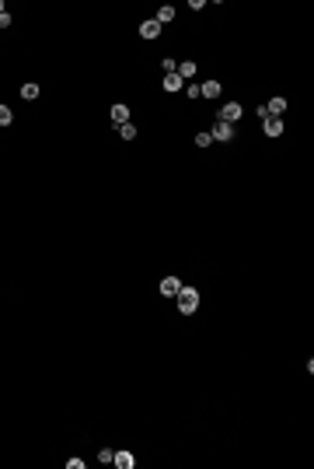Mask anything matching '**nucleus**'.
I'll return each mask as SVG.
<instances>
[{
  "label": "nucleus",
  "mask_w": 314,
  "mask_h": 469,
  "mask_svg": "<svg viewBox=\"0 0 314 469\" xmlns=\"http://www.w3.org/2000/svg\"><path fill=\"white\" fill-rule=\"evenodd\" d=\"M175 298H178V308L185 312V315H192V312L199 308V291H195V287H182Z\"/></svg>",
  "instance_id": "obj_1"
},
{
  "label": "nucleus",
  "mask_w": 314,
  "mask_h": 469,
  "mask_svg": "<svg viewBox=\"0 0 314 469\" xmlns=\"http://www.w3.org/2000/svg\"><path fill=\"white\" fill-rule=\"evenodd\" d=\"M241 112H245V109H241L238 102H227V105L220 109V116H217V119H223V123H230V126H234V123L241 119Z\"/></svg>",
  "instance_id": "obj_2"
},
{
  "label": "nucleus",
  "mask_w": 314,
  "mask_h": 469,
  "mask_svg": "<svg viewBox=\"0 0 314 469\" xmlns=\"http://www.w3.org/2000/svg\"><path fill=\"white\" fill-rule=\"evenodd\" d=\"M210 137L227 144V140H234V126H230V123H223V119H217V126H213V133H210Z\"/></svg>",
  "instance_id": "obj_3"
},
{
  "label": "nucleus",
  "mask_w": 314,
  "mask_h": 469,
  "mask_svg": "<svg viewBox=\"0 0 314 469\" xmlns=\"http://www.w3.org/2000/svg\"><path fill=\"white\" fill-rule=\"evenodd\" d=\"M265 112L272 116V119H283V112H286V98H280V95H276V98L265 105Z\"/></svg>",
  "instance_id": "obj_4"
},
{
  "label": "nucleus",
  "mask_w": 314,
  "mask_h": 469,
  "mask_svg": "<svg viewBox=\"0 0 314 469\" xmlns=\"http://www.w3.org/2000/svg\"><path fill=\"white\" fill-rule=\"evenodd\" d=\"M178 291H182V280H178V277H164V280H161V294H164V298H175Z\"/></svg>",
  "instance_id": "obj_5"
},
{
  "label": "nucleus",
  "mask_w": 314,
  "mask_h": 469,
  "mask_svg": "<svg viewBox=\"0 0 314 469\" xmlns=\"http://www.w3.org/2000/svg\"><path fill=\"white\" fill-rule=\"evenodd\" d=\"M161 84H164V91H182V88H185V81H182L175 70H171V74H164V81H161Z\"/></svg>",
  "instance_id": "obj_6"
},
{
  "label": "nucleus",
  "mask_w": 314,
  "mask_h": 469,
  "mask_svg": "<svg viewBox=\"0 0 314 469\" xmlns=\"http://www.w3.org/2000/svg\"><path fill=\"white\" fill-rule=\"evenodd\" d=\"M119 469H133L136 466V459H133V452H115V459H112Z\"/></svg>",
  "instance_id": "obj_7"
},
{
  "label": "nucleus",
  "mask_w": 314,
  "mask_h": 469,
  "mask_svg": "<svg viewBox=\"0 0 314 469\" xmlns=\"http://www.w3.org/2000/svg\"><path fill=\"white\" fill-rule=\"evenodd\" d=\"M140 35H143V39H157V35H161V25L150 18V21H143V25H140Z\"/></svg>",
  "instance_id": "obj_8"
},
{
  "label": "nucleus",
  "mask_w": 314,
  "mask_h": 469,
  "mask_svg": "<svg viewBox=\"0 0 314 469\" xmlns=\"http://www.w3.org/2000/svg\"><path fill=\"white\" fill-rule=\"evenodd\" d=\"M178 77H182V81H192V77H195V60H185V63H178V70H175Z\"/></svg>",
  "instance_id": "obj_9"
},
{
  "label": "nucleus",
  "mask_w": 314,
  "mask_h": 469,
  "mask_svg": "<svg viewBox=\"0 0 314 469\" xmlns=\"http://www.w3.org/2000/svg\"><path fill=\"white\" fill-rule=\"evenodd\" d=\"M112 123H119V126L129 123V109L126 105H112Z\"/></svg>",
  "instance_id": "obj_10"
},
{
  "label": "nucleus",
  "mask_w": 314,
  "mask_h": 469,
  "mask_svg": "<svg viewBox=\"0 0 314 469\" xmlns=\"http://www.w3.org/2000/svg\"><path fill=\"white\" fill-rule=\"evenodd\" d=\"M217 95H220V84H217V81L199 84V98H217Z\"/></svg>",
  "instance_id": "obj_11"
},
{
  "label": "nucleus",
  "mask_w": 314,
  "mask_h": 469,
  "mask_svg": "<svg viewBox=\"0 0 314 469\" xmlns=\"http://www.w3.org/2000/svg\"><path fill=\"white\" fill-rule=\"evenodd\" d=\"M283 133V119H272V116H269V119H265V137H280Z\"/></svg>",
  "instance_id": "obj_12"
},
{
  "label": "nucleus",
  "mask_w": 314,
  "mask_h": 469,
  "mask_svg": "<svg viewBox=\"0 0 314 469\" xmlns=\"http://www.w3.org/2000/svg\"><path fill=\"white\" fill-rule=\"evenodd\" d=\"M171 18H175V7L168 4V7H161V11H157V18H154V21H157V25H168Z\"/></svg>",
  "instance_id": "obj_13"
},
{
  "label": "nucleus",
  "mask_w": 314,
  "mask_h": 469,
  "mask_svg": "<svg viewBox=\"0 0 314 469\" xmlns=\"http://www.w3.org/2000/svg\"><path fill=\"white\" fill-rule=\"evenodd\" d=\"M21 98H25V102L38 98V84H31V81H28V84H21Z\"/></svg>",
  "instance_id": "obj_14"
},
{
  "label": "nucleus",
  "mask_w": 314,
  "mask_h": 469,
  "mask_svg": "<svg viewBox=\"0 0 314 469\" xmlns=\"http://www.w3.org/2000/svg\"><path fill=\"white\" fill-rule=\"evenodd\" d=\"M119 137H123V140H133V137H136V126H133V123H123V126H119Z\"/></svg>",
  "instance_id": "obj_15"
},
{
  "label": "nucleus",
  "mask_w": 314,
  "mask_h": 469,
  "mask_svg": "<svg viewBox=\"0 0 314 469\" xmlns=\"http://www.w3.org/2000/svg\"><path fill=\"white\" fill-rule=\"evenodd\" d=\"M11 119H14V112L7 105H0V126H11Z\"/></svg>",
  "instance_id": "obj_16"
},
{
  "label": "nucleus",
  "mask_w": 314,
  "mask_h": 469,
  "mask_svg": "<svg viewBox=\"0 0 314 469\" xmlns=\"http://www.w3.org/2000/svg\"><path fill=\"white\" fill-rule=\"evenodd\" d=\"M112 459H115V452H112V448H101V452H98V462H105V466H112Z\"/></svg>",
  "instance_id": "obj_17"
},
{
  "label": "nucleus",
  "mask_w": 314,
  "mask_h": 469,
  "mask_svg": "<svg viewBox=\"0 0 314 469\" xmlns=\"http://www.w3.org/2000/svg\"><path fill=\"white\" fill-rule=\"evenodd\" d=\"M188 98H199V84H192V81H185V88H182Z\"/></svg>",
  "instance_id": "obj_18"
},
{
  "label": "nucleus",
  "mask_w": 314,
  "mask_h": 469,
  "mask_svg": "<svg viewBox=\"0 0 314 469\" xmlns=\"http://www.w3.org/2000/svg\"><path fill=\"white\" fill-rule=\"evenodd\" d=\"M195 144H199V147H210V144H213V137L203 130V133H195Z\"/></svg>",
  "instance_id": "obj_19"
},
{
  "label": "nucleus",
  "mask_w": 314,
  "mask_h": 469,
  "mask_svg": "<svg viewBox=\"0 0 314 469\" xmlns=\"http://www.w3.org/2000/svg\"><path fill=\"white\" fill-rule=\"evenodd\" d=\"M66 469H84V459H66Z\"/></svg>",
  "instance_id": "obj_20"
},
{
  "label": "nucleus",
  "mask_w": 314,
  "mask_h": 469,
  "mask_svg": "<svg viewBox=\"0 0 314 469\" xmlns=\"http://www.w3.org/2000/svg\"><path fill=\"white\" fill-rule=\"evenodd\" d=\"M0 28H11V14H7V11L0 14Z\"/></svg>",
  "instance_id": "obj_21"
},
{
  "label": "nucleus",
  "mask_w": 314,
  "mask_h": 469,
  "mask_svg": "<svg viewBox=\"0 0 314 469\" xmlns=\"http://www.w3.org/2000/svg\"><path fill=\"white\" fill-rule=\"evenodd\" d=\"M0 14H4V4H0Z\"/></svg>",
  "instance_id": "obj_22"
}]
</instances>
